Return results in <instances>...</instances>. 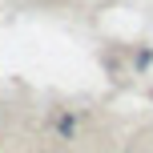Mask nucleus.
Instances as JSON below:
<instances>
[]
</instances>
